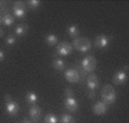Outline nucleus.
<instances>
[{"label":"nucleus","mask_w":129,"mask_h":123,"mask_svg":"<svg viewBox=\"0 0 129 123\" xmlns=\"http://www.w3.org/2000/svg\"><path fill=\"white\" fill-rule=\"evenodd\" d=\"M72 47L80 53H87L91 48V42L88 38H76L73 40Z\"/></svg>","instance_id":"nucleus-2"},{"label":"nucleus","mask_w":129,"mask_h":123,"mask_svg":"<svg viewBox=\"0 0 129 123\" xmlns=\"http://www.w3.org/2000/svg\"><path fill=\"white\" fill-rule=\"evenodd\" d=\"M5 100H6L5 107H6V112H7L8 115H10V116L17 115L18 112H20V105L17 104L15 100H13L12 96L8 94L5 96Z\"/></svg>","instance_id":"nucleus-3"},{"label":"nucleus","mask_w":129,"mask_h":123,"mask_svg":"<svg viewBox=\"0 0 129 123\" xmlns=\"http://www.w3.org/2000/svg\"><path fill=\"white\" fill-rule=\"evenodd\" d=\"M38 99H39V96H38L34 91H27L26 95H25V100H26V103L30 105L37 104Z\"/></svg>","instance_id":"nucleus-16"},{"label":"nucleus","mask_w":129,"mask_h":123,"mask_svg":"<svg viewBox=\"0 0 129 123\" xmlns=\"http://www.w3.org/2000/svg\"><path fill=\"white\" fill-rule=\"evenodd\" d=\"M26 7H29L30 9L34 10V9H38V8L40 7V5H41V3H40L39 0H29V1H26Z\"/></svg>","instance_id":"nucleus-21"},{"label":"nucleus","mask_w":129,"mask_h":123,"mask_svg":"<svg viewBox=\"0 0 129 123\" xmlns=\"http://www.w3.org/2000/svg\"><path fill=\"white\" fill-rule=\"evenodd\" d=\"M72 51H73L72 45L66 42V41L59 42L56 47V54H58L59 56H69Z\"/></svg>","instance_id":"nucleus-6"},{"label":"nucleus","mask_w":129,"mask_h":123,"mask_svg":"<svg viewBox=\"0 0 129 123\" xmlns=\"http://www.w3.org/2000/svg\"><path fill=\"white\" fill-rule=\"evenodd\" d=\"M102 99L106 105H112L117 99V92L111 85H105L101 92Z\"/></svg>","instance_id":"nucleus-1"},{"label":"nucleus","mask_w":129,"mask_h":123,"mask_svg":"<svg viewBox=\"0 0 129 123\" xmlns=\"http://www.w3.org/2000/svg\"><path fill=\"white\" fill-rule=\"evenodd\" d=\"M127 79H128V76H127L126 71H123V70L118 71V72L113 75V83L117 86H123L127 82Z\"/></svg>","instance_id":"nucleus-9"},{"label":"nucleus","mask_w":129,"mask_h":123,"mask_svg":"<svg viewBox=\"0 0 129 123\" xmlns=\"http://www.w3.org/2000/svg\"><path fill=\"white\" fill-rule=\"evenodd\" d=\"M3 6H4V5H3V3H1V1H0V8L3 7Z\"/></svg>","instance_id":"nucleus-29"},{"label":"nucleus","mask_w":129,"mask_h":123,"mask_svg":"<svg viewBox=\"0 0 129 123\" xmlns=\"http://www.w3.org/2000/svg\"><path fill=\"white\" fill-rule=\"evenodd\" d=\"M45 41H46V44L49 45V46H56L58 44V38L55 34L49 33L45 36Z\"/></svg>","instance_id":"nucleus-17"},{"label":"nucleus","mask_w":129,"mask_h":123,"mask_svg":"<svg viewBox=\"0 0 129 123\" xmlns=\"http://www.w3.org/2000/svg\"><path fill=\"white\" fill-rule=\"evenodd\" d=\"M53 67L57 71H63L65 68V62L62 58H55L53 60Z\"/></svg>","instance_id":"nucleus-18"},{"label":"nucleus","mask_w":129,"mask_h":123,"mask_svg":"<svg viewBox=\"0 0 129 123\" xmlns=\"http://www.w3.org/2000/svg\"><path fill=\"white\" fill-rule=\"evenodd\" d=\"M1 23H3L5 26H12L15 23V17L13 16L10 13H6V14H4L3 17H1Z\"/></svg>","instance_id":"nucleus-14"},{"label":"nucleus","mask_w":129,"mask_h":123,"mask_svg":"<svg viewBox=\"0 0 129 123\" xmlns=\"http://www.w3.org/2000/svg\"><path fill=\"white\" fill-rule=\"evenodd\" d=\"M4 34H5V31H4L3 27H0V36H3Z\"/></svg>","instance_id":"nucleus-28"},{"label":"nucleus","mask_w":129,"mask_h":123,"mask_svg":"<svg viewBox=\"0 0 129 123\" xmlns=\"http://www.w3.org/2000/svg\"><path fill=\"white\" fill-rule=\"evenodd\" d=\"M0 23H1V16H0Z\"/></svg>","instance_id":"nucleus-30"},{"label":"nucleus","mask_w":129,"mask_h":123,"mask_svg":"<svg viewBox=\"0 0 129 123\" xmlns=\"http://www.w3.org/2000/svg\"><path fill=\"white\" fill-rule=\"evenodd\" d=\"M87 86L88 89L91 91H95L98 87H100V80H98L97 75L96 74H90L87 77Z\"/></svg>","instance_id":"nucleus-11"},{"label":"nucleus","mask_w":129,"mask_h":123,"mask_svg":"<svg viewBox=\"0 0 129 123\" xmlns=\"http://www.w3.org/2000/svg\"><path fill=\"white\" fill-rule=\"evenodd\" d=\"M64 92H65V96H66V97H69V96H74V92H73V90L70 89V88H66Z\"/></svg>","instance_id":"nucleus-24"},{"label":"nucleus","mask_w":129,"mask_h":123,"mask_svg":"<svg viewBox=\"0 0 129 123\" xmlns=\"http://www.w3.org/2000/svg\"><path fill=\"white\" fill-rule=\"evenodd\" d=\"M93 111L96 115H105L107 113V105L103 100L97 101L93 107Z\"/></svg>","instance_id":"nucleus-12"},{"label":"nucleus","mask_w":129,"mask_h":123,"mask_svg":"<svg viewBox=\"0 0 129 123\" xmlns=\"http://www.w3.org/2000/svg\"><path fill=\"white\" fill-rule=\"evenodd\" d=\"M4 59H5V53H4V50L0 49V63L4 62Z\"/></svg>","instance_id":"nucleus-25"},{"label":"nucleus","mask_w":129,"mask_h":123,"mask_svg":"<svg viewBox=\"0 0 129 123\" xmlns=\"http://www.w3.org/2000/svg\"><path fill=\"white\" fill-rule=\"evenodd\" d=\"M65 79L71 83H76L79 81V72L76 68H69L65 72Z\"/></svg>","instance_id":"nucleus-13"},{"label":"nucleus","mask_w":129,"mask_h":123,"mask_svg":"<svg viewBox=\"0 0 129 123\" xmlns=\"http://www.w3.org/2000/svg\"><path fill=\"white\" fill-rule=\"evenodd\" d=\"M68 33L71 38L76 39V38H78V35L80 34V30H79V27L77 26V25H71L68 29Z\"/></svg>","instance_id":"nucleus-19"},{"label":"nucleus","mask_w":129,"mask_h":123,"mask_svg":"<svg viewBox=\"0 0 129 123\" xmlns=\"http://www.w3.org/2000/svg\"><path fill=\"white\" fill-rule=\"evenodd\" d=\"M82 68L86 71V72H93L96 68V65H97V62H96V58L94 57L93 55L87 56L82 59Z\"/></svg>","instance_id":"nucleus-5"},{"label":"nucleus","mask_w":129,"mask_h":123,"mask_svg":"<svg viewBox=\"0 0 129 123\" xmlns=\"http://www.w3.org/2000/svg\"><path fill=\"white\" fill-rule=\"evenodd\" d=\"M27 32H29V26H27V24H25V23H21V24H18L15 27V34L18 36L25 35Z\"/></svg>","instance_id":"nucleus-15"},{"label":"nucleus","mask_w":129,"mask_h":123,"mask_svg":"<svg viewBox=\"0 0 129 123\" xmlns=\"http://www.w3.org/2000/svg\"><path fill=\"white\" fill-rule=\"evenodd\" d=\"M29 113H30V116H31L32 121L33 122H38L41 117V114H42V111L38 105H31L30 106V109H29Z\"/></svg>","instance_id":"nucleus-10"},{"label":"nucleus","mask_w":129,"mask_h":123,"mask_svg":"<svg viewBox=\"0 0 129 123\" xmlns=\"http://www.w3.org/2000/svg\"><path fill=\"white\" fill-rule=\"evenodd\" d=\"M16 36L14 35V34H9V35L6 38V45L7 46H14L15 44H16Z\"/></svg>","instance_id":"nucleus-23"},{"label":"nucleus","mask_w":129,"mask_h":123,"mask_svg":"<svg viewBox=\"0 0 129 123\" xmlns=\"http://www.w3.org/2000/svg\"><path fill=\"white\" fill-rule=\"evenodd\" d=\"M59 123H76V120L70 114H63L59 118Z\"/></svg>","instance_id":"nucleus-20"},{"label":"nucleus","mask_w":129,"mask_h":123,"mask_svg":"<svg viewBox=\"0 0 129 123\" xmlns=\"http://www.w3.org/2000/svg\"><path fill=\"white\" fill-rule=\"evenodd\" d=\"M64 106H65V108L68 109L69 112L74 113V112H77L79 109V103L73 96H69V97H66L65 100H64Z\"/></svg>","instance_id":"nucleus-8"},{"label":"nucleus","mask_w":129,"mask_h":123,"mask_svg":"<svg viewBox=\"0 0 129 123\" xmlns=\"http://www.w3.org/2000/svg\"><path fill=\"white\" fill-rule=\"evenodd\" d=\"M13 13L17 18H23L26 15V5L23 1H16L13 5Z\"/></svg>","instance_id":"nucleus-4"},{"label":"nucleus","mask_w":129,"mask_h":123,"mask_svg":"<svg viewBox=\"0 0 129 123\" xmlns=\"http://www.w3.org/2000/svg\"><path fill=\"white\" fill-rule=\"evenodd\" d=\"M45 123H58V117L53 113H48L45 116Z\"/></svg>","instance_id":"nucleus-22"},{"label":"nucleus","mask_w":129,"mask_h":123,"mask_svg":"<svg viewBox=\"0 0 129 123\" xmlns=\"http://www.w3.org/2000/svg\"><path fill=\"white\" fill-rule=\"evenodd\" d=\"M89 98H95V91L89 90Z\"/></svg>","instance_id":"nucleus-26"},{"label":"nucleus","mask_w":129,"mask_h":123,"mask_svg":"<svg viewBox=\"0 0 129 123\" xmlns=\"http://www.w3.org/2000/svg\"><path fill=\"white\" fill-rule=\"evenodd\" d=\"M20 123H33V122H32V121H29L27 118H24V120H23L22 122H20Z\"/></svg>","instance_id":"nucleus-27"},{"label":"nucleus","mask_w":129,"mask_h":123,"mask_svg":"<svg viewBox=\"0 0 129 123\" xmlns=\"http://www.w3.org/2000/svg\"><path fill=\"white\" fill-rule=\"evenodd\" d=\"M110 42H111V38H110L109 35H106V34H100V35H97L95 38V40H94V45L100 49L106 48L110 45Z\"/></svg>","instance_id":"nucleus-7"}]
</instances>
